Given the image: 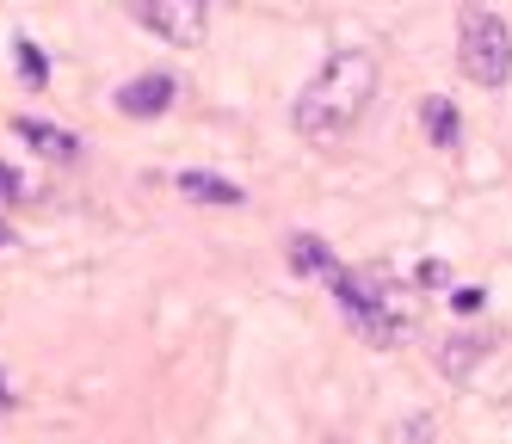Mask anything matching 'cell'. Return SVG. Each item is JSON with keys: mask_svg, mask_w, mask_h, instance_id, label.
<instances>
[{"mask_svg": "<svg viewBox=\"0 0 512 444\" xmlns=\"http://www.w3.org/2000/svg\"><path fill=\"white\" fill-rule=\"evenodd\" d=\"M290 272L297 278H340V259L321 235H290Z\"/></svg>", "mask_w": 512, "mask_h": 444, "instance_id": "8992f818", "label": "cell"}, {"mask_svg": "<svg viewBox=\"0 0 512 444\" xmlns=\"http://www.w3.org/2000/svg\"><path fill=\"white\" fill-rule=\"evenodd\" d=\"M7 241H13V235H7V222H0V247H7Z\"/></svg>", "mask_w": 512, "mask_h": 444, "instance_id": "2e32d148", "label": "cell"}, {"mask_svg": "<svg viewBox=\"0 0 512 444\" xmlns=\"http://www.w3.org/2000/svg\"><path fill=\"white\" fill-rule=\"evenodd\" d=\"M13 130H19L31 148H38V155H50V161H75V155H81V142L68 136L62 124H44V118H19Z\"/></svg>", "mask_w": 512, "mask_h": 444, "instance_id": "ba28073f", "label": "cell"}, {"mask_svg": "<svg viewBox=\"0 0 512 444\" xmlns=\"http://www.w3.org/2000/svg\"><path fill=\"white\" fill-rule=\"evenodd\" d=\"M130 13L149 25V31H161L167 44H179V50H198L204 31H210L204 0H130Z\"/></svg>", "mask_w": 512, "mask_h": 444, "instance_id": "3957f363", "label": "cell"}, {"mask_svg": "<svg viewBox=\"0 0 512 444\" xmlns=\"http://www.w3.org/2000/svg\"><path fill=\"white\" fill-rule=\"evenodd\" d=\"M482 303H488V290H482V284H457V290H451V309H457V315H475Z\"/></svg>", "mask_w": 512, "mask_h": 444, "instance_id": "8fae6325", "label": "cell"}, {"mask_svg": "<svg viewBox=\"0 0 512 444\" xmlns=\"http://www.w3.org/2000/svg\"><path fill=\"white\" fill-rule=\"evenodd\" d=\"M19 192H25V185H19V173H13L7 161H0V204H13Z\"/></svg>", "mask_w": 512, "mask_h": 444, "instance_id": "7c38bea8", "label": "cell"}, {"mask_svg": "<svg viewBox=\"0 0 512 444\" xmlns=\"http://www.w3.org/2000/svg\"><path fill=\"white\" fill-rule=\"evenodd\" d=\"M204 7H210V0H204Z\"/></svg>", "mask_w": 512, "mask_h": 444, "instance_id": "e0dca14e", "label": "cell"}, {"mask_svg": "<svg viewBox=\"0 0 512 444\" xmlns=\"http://www.w3.org/2000/svg\"><path fill=\"white\" fill-rule=\"evenodd\" d=\"M377 99V56L371 50H334L321 68H315V81L297 93V105H290V124H297V136L309 142H340L358 118H364V105Z\"/></svg>", "mask_w": 512, "mask_h": 444, "instance_id": "6da1fadb", "label": "cell"}, {"mask_svg": "<svg viewBox=\"0 0 512 444\" xmlns=\"http://www.w3.org/2000/svg\"><path fill=\"white\" fill-rule=\"evenodd\" d=\"M420 284H451V272H445V259H426V266H420Z\"/></svg>", "mask_w": 512, "mask_h": 444, "instance_id": "4fadbf2b", "label": "cell"}, {"mask_svg": "<svg viewBox=\"0 0 512 444\" xmlns=\"http://www.w3.org/2000/svg\"><path fill=\"white\" fill-rule=\"evenodd\" d=\"M13 56H19L25 87H44V81H50V56H44L38 44H31V37H19V44H13Z\"/></svg>", "mask_w": 512, "mask_h": 444, "instance_id": "30bf717a", "label": "cell"}, {"mask_svg": "<svg viewBox=\"0 0 512 444\" xmlns=\"http://www.w3.org/2000/svg\"><path fill=\"white\" fill-rule=\"evenodd\" d=\"M432 438V420H414V426H401V444H426Z\"/></svg>", "mask_w": 512, "mask_h": 444, "instance_id": "5bb4252c", "label": "cell"}, {"mask_svg": "<svg viewBox=\"0 0 512 444\" xmlns=\"http://www.w3.org/2000/svg\"><path fill=\"white\" fill-rule=\"evenodd\" d=\"M488 352H494L488 333H451V340L438 346V370H445V377H469V370L482 364Z\"/></svg>", "mask_w": 512, "mask_h": 444, "instance_id": "52a82bcc", "label": "cell"}, {"mask_svg": "<svg viewBox=\"0 0 512 444\" xmlns=\"http://www.w3.org/2000/svg\"><path fill=\"white\" fill-rule=\"evenodd\" d=\"M457 62L475 87H506L512 74V31L494 7H469L463 31H457Z\"/></svg>", "mask_w": 512, "mask_h": 444, "instance_id": "7a4b0ae2", "label": "cell"}, {"mask_svg": "<svg viewBox=\"0 0 512 444\" xmlns=\"http://www.w3.org/2000/svg\"><path fill=\"white\" fill-rule=\"evenodd\" d=\"M420 124H426L432 148H457V136H463V118H457V105L445 93H426L420 99Z\"/></svg>", "mask_w": 512, "mask_h": 444, "instance_id": "9c48e42d", "label": "cell"}, {"mask_svg": "<svg viewBox=\"0 0 512 444\" xmlns=\"http://www.w3.org/2000/svg\"><path fill=\"white\" fill-rule=\"evenodd\" d=\"M179 192H186L192 204H216V210H235V204H247V192L235 179H223V173H204V167H186L179 173Z\"/></svg>", "mask_w": 512, "mask_h": 444, "instance_id": "5b68a950", "label": "cell"}, {"mask_svg": "<svg viewBox=\"0 0 512 444\" xmlns=\"http://www.w3.org/2000/svg\"><path fill=\"white\" fill-rule=\"evenodd\" d=\"M0 407H13V389H7V370H0Z\"/></svg>", "mask_w": 512, "mask_h": 444, "instance_id": "9a60e30c", "label": "cell"}, {"mask_svg": "<svg viewBox=\"0 0 512 444\" xmlns=\"http://www.w3.org/2000/svg\"><path fill=\"white\" fill-rule=\"evenodd\" d=\"M167 105H173V81H167V74H136V81L118 87V111H124V118H161Z\"/></svg>", "mask_w": 512, "mask_h": 444, "instance_id": "277c9868", "label": "cell"}]
</instances>
